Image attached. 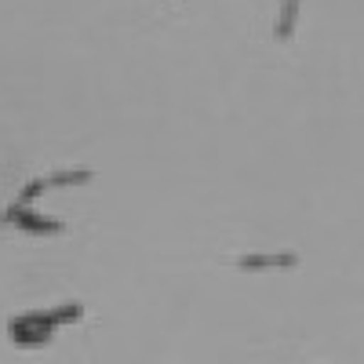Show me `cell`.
<instances>
[{
  "mask_svg": "<svg viewBox=\"0 0 364 364\" xmlns=\"http://www.w3.org/2000/svg\"><path fill=\"white\" fill-rule=\"evenodd\" d=\"M51 331H55V328L29 324V321H22V317L11 321V339H15L18 346H44V343H51Z\"/></svg>",
  "mask_w": 364,
  "mask_h": 364,
  "instance_id": "3",
  "label": "cell"
},
{
  "mask_svg": "<svg viewBox=\"0 0 364 364\" xmlns=\"http://www.w3.org/2000/svg\"><path fill=\"white\" fill-rule=\"evenodd\" d=\"M84 182H91V171H55V175H44V178H33L29 186L18 193L15 204H29V200H37L41 193L55 190V186H84Z\"/></svg>",
  "mask_w": 364,
  "mask_h": 364,
  "instance_id": "2",
  "label": "cell"
},
{
  "mask_svg": "<svg viewBox=\"0 0 364 364\" xmlns=\"http://www.w3.org/2000/svg\"><path fill=\"white\" fill-rule=\"evenodd\" d=\"M299 259L291 252H281V255H240V269H288L295 266Z\"/></svg>",
  "mask_w": 364,
  "mask_h": 364,
  "instance_id": "4",
  "label": "cell"
},
{
  "mask_svg": "<svg viewBox=\"0 0 364 364\" xmlns=\"http://www.w3.org/2000/svg\"><path fill=\"white\" fill-rule=\"evenodd\" d=\"M4 223H8V226H18V230H26V233H44V237L66 230L58 219L37 215V211L29 208V204H11V208H8V215H4Z\"/></svg>",
  "mask_w": 364,
  "mask_h": 364,
  "instance_id": "1",
  "label": "cell"
},
{
  "mask_svg": "<svg viewBox=\"0 0 364 364\" xmlns=\"http://www.w3.org/2000/svg\"><path fill=\"white\" fill-rule=\"evenodd\" d=\"M295 22H299V0H284L281 18H277V41H288L295 33Z\"/></svg>",
  "mask_w": 364,
  "mask_h": 364,
  "instance_id": "5",
  "label": "cell"
}]
</instances>
